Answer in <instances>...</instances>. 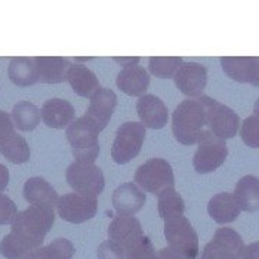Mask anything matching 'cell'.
<instances>
[{
	"label": "cell",
	"instance_id": "obj_22",
	"mask_svg": "<svg viewBox=\"0 0 259 259\" xmlns=\"http://www.w3.org/2000/svg\"><path fill=\"white\" fill-rule=\"evenodd\" d=\"M23 197L26 199L28 203L47 206L52 209L56 207L59 200L55 189L42 177H30L29 180H26L23 186Z\"/></svg>",
	"mask_w": 259,
	"mask_h": 259
},
{
	"label": "cell",
	"instance_id": "obj_27",
	"mask_svg": "<svg viewBox=\"0 0 259 259\" xmlns=\"http://www.w3.org/2000/svg\"><path fill=\"white\" fill-rule=\"evenodd\" d=\"M0 153L13 164L28 163L30 158V148L26 140L13 131L8 137L0 140Z\"/></svg>",
	"mask_w": 259,
	"mask_h": 259
},
{
	"label": "cell",
	"instance_id": "obj_30",
	"mask_svg": "<svg viewBox=\"0 0 259 259\" xmlns=\"http://www.w3.org/2000/svg\"><path fill=\"white\" fill-rule=\"evenodd\" d=\"M158 214L161 219H170L175 216H183L185 213V200L175 190V187L166 189L158 194Z\"/></svg>",
	"mask_w": 259,
	"mask_h": 259
},
{
	"label": "cell",
	"instance_id": "obj_17",
	"mask_svg": "<svg viewBox=\"0 0 259 259\" xmlns=\"http://www.w3.org/2000/svg\"><path fill=\"white\" fill-rule=\"evenodd\" d=\"M117 107V95L110 88H100L91 97L90 107L85 112V115L93 120L98 128L104 130L112 117V112Z\"/></svg>",
	"mask_w": 259,
	"mask_h": 259
},
{
	"label": "cell",
	"instance_id": "obj_4",
	"mask_svg": "<svg viewBox=\"0 0 259 259\" xmlns=\"http://www.w3.org/2000/svg\"><path fill=\"white\" fill-rule=\"evenodd\" d=\"M164 235L168 248L180 259H196L199 255V236L190 221L175 216L164 221Z\"/></svg>",
	"mask_w": 259,
	"mask_h": 259
},
{
	"label": "cell",
	"instance_id": "obj_40",
	"mask_svg": "<svg viewBox=\"0 0 259 259\" xmlns=\"http://www.w3.org/2000/svg\"><path fill=\"white\" fill-rule=\"evenodd\" d=\"M253 112H255V115H258L259 117V98L255 101V105H253Z\"/></svg>",
	"mask_w": 259,
	"mask_h": 259
},
{
	"label": "cell",
	"instance_id": "obj_19",
	"mask_svg": "<svg viewBox=\"0 0 259 259\" xmlns=\"http://www.w3.org/2000/svg\"><path fill=\"white\" fill-rule=\"evenodd\" d=\"M150 85V75L140 65L122 68L117 75V87L130 97H144Z\"/></svg>",
	"mask_w": 259,
	"mask_h": 259
},
{
	"label": "cell",
	"instance_id": "obj_24",
	"mask_svg": "<svg viewBox=\"0 0 259 259\" xmlns=\"http://www.w3.org/2000/svg\"><path fill=\"white\" fill-rule=\"evenodd\" d=\"M233 196L243 212L259 210V177L253 175L243 176L235 186Z\"/></svg>",
	"mask_w": 259,
	"mask_h": 259
},
{
	"label": "cell",
	"instance_id": "obj_12",
	"mask_svg": "<svg viewBox=\"0 0 259 259\" xmlns=\"http://www.w3.org/2000/svg\"><path fill=\"white\" fill-rule=\"evenodd\" d=\"M98 210L97 197L81 193H68L59 197L56 204L58 214L69 223H83L93 219Z\"/></svg>",
	"mask_w": 259,
	"mask_h": 259
},
{
	"label": "cell",
	"instance_id": "obj_25",
	"mask_svg": "<svg viewBox=\"0 0 259 259\" xmlns=\"http://www.w3.org/2000/svg\"><path fill=\"white\" fill-rule=\"evenodd\" d=\"M8 75L10 81L18 87H29L36 83L39 81V72L35 58H12L8 68Z\"/></svg>",
	"mask_w": 259,
	"mask_h": 259
},
{
	"label": "cell",
	"instance_id": "obj_23",
	"mask_svg": "<svg viewBox=\"0 0 259 259\" xmlns=\"http://www.w3.org/2000/svg\"><path fill=\"white\" fill-rule=\"evenodd\" d=\"M68 82L72 87L74 93L83 98H90L97 93L101 87L97 75L85 65L75 64L68 71Z\"/></svg>",
	"mask_w": 259,
	"mask_h": 259
},
{
	"label": "cell",
	"instance_id": "obj_8",
	"mask_svg": "<svg viewBox=\"0 0 259 259\" xmlns=\"http://www.w3.org/2000/svg\"><path fill=\"white\" fill-rule=\"evenodd\" d=\"M66 182L75 193L97 197L105 187L104 173L98 166L74 161L66 168Z\"/></svg>",
	"mask_w": 259,
	"mask_h": 259
},
{
	"label": "cell",
	"instance_id": "obj_37",
	"mask_svg": "<svg viewBox=\"0 0 259 259\" xmlns=\"http://www.w3.org/2000/svg\"><path fill=\"white\" fill-rule=\"evenodd\" d=\"M242 259H259V242H253L245 246Z\"/></svg>",
	"mask_w": 259,
	"mask_h": 259
},
{
	"label": "cell",
	"instance_id": "obj_41",
	"mask_svg": "<svg viewBox=\"0 0 259 259\" xmlns=\"http://www.w3.org/2000/svg\"><path fill=\"white\" fill-rule=\"evenodd\" d=\"M93 58H75L76 62H82V61H91Z\"/></svg>",
	"mask_w": 259,
	"mask_h": 259
},
{
	"label": "cell",
	"instance_id": "obj_5",
	"mask_svg": "<svg viewBox=\"0 0 259 259\" xmlns=\"http://www.w3.org/2000/svg\"><path fill=\"white\" fill-rule=\"evenodd\" d=\"M134 182L144 192L158 196L163 190L175 187V173L167 160L154 157L137 168Z\"/></svg>",
	"mask_w": 259,
	"mask_h": 259
},
{
	"label": "cell",
	"instance_id": "obj_3",
	"mask_svg": "<svg viewBox=\"0 0 259 259\" xmlns=\"http://www.w3.org/2000/svg\"><path fill=\"white\" fill-rule=\"evenodd\" d=\"M55 223V210L47 206L30 204L23 212H19L12 223V231L22 233L42 246L47 233Z\"/></svg>",
	"mask_w": 259,
	"mask_h": 259
},
{
	"label": "cell",
	"instance_id": "obj_15",
	"mask_svg": "<svg viewBox=\"0 0 259 259\" xmlns=\"http://www.w3.org/2000/svg\"><path fill=\"white\" fill-rule=\"evenodd\" d=\"M146 203L144 190L130 182L118 186L112 193V206L120 216H134Z\"/></svg>",
	"mask_w": 259,
	"mask_h": 259
},
{
	"label": "cell",
	"instance_id": "obj_21",
	"mask_svg": "<svg viewBox=\"0 0 259 259\" xmlns=\"http://www.w3.org/2000/svg\"><path fill=\"white\" fill-rule=\"evenodd\" d=\"M207 213L216 223L226 225V223L235 222L239 218L241 207L233 194L222 192V193L214 194L209 200Z\"/></svg>",
	"mask_w": 259,
	"mask_h": 259
},
{
	"label": "cell",
	"instance_id": "obj_2",
	"mask_svg": "<svg viewBox=\"0 0 259 259\" xmlns=\"http://www.w3.org/2000/svg\"><path fill=\"white\" fill-rule=\"evenodd\" d=\"M100 131L98 125L82 115L66 128V139L72 147L75 161L94 164L100 154Z\"/></svg>",
	"mask_w": 259,
	"mask_h": 259
},
{
	"label": "cell",
	"instance_id": "obj_1",
	"mask_svg": "<svg viewBox=\"0 0 259 259\" xmlns=\"http://www.w3.org/2000/svg\"><path fill=\"white\" fill-rule=\"evenodd\" d=\"M207 125V107L203 97L189 98L179 104L171 118L175 139L185 146L197 144L204 127Z\"/></svg>",
	"mask_w": 259,
	"mask_h": 259
},
{
	"label": "cell",
	"instance_id": "obj_35",
	"mask_svg": "<svg viewBox=\"0 0 259 259\" xmlns=\"http://www.w3.org/2000/svg\"><path fill=\"white\" fill-rule=\"evenodd\" d=\"M97 255H98V259H127L124 249L120 245H117L115 242L110 241V239L102 242L98 246Z\"/></svg>",
	"mask_w": 259,
	"mask_h": 259
},
{
	"label": "cell",
	"instance_id": "obj_28",
	"mask_svg": "<svg viewBox=\"0 0 259 259\" xmlns=\"http://www.w3.org/2000/svg\"><path fill=\"white\" fill-rule=\"evenodd\" d=\"M12 120L20 131H32L40 124L42 114L35 104L30 101H20L15 104L12 110Z\"/></svg>",
	"mask_w": 259,
	"mask_h": 259
},
{
	"label": "cell",
	"instance_id": "obj_6",
	"mask_svg": "<svg viewBox=\"0 0 259 259\" xmlns=\"http://www.w3.org/2000/svg\"><path fill=\"white\" fill-rule=\"evenodd\" d=\"M146 140V127L141 122L128 121L121 124L111 147V157L117 164H125L139 156Z\"/></svg>",
	"mask_w": 259,
	"mask_h": 259
},
{
	"label": "cell",
	"instance_id": "obj_14",
	"mask_svg": "<svg viewBox=\"0 0 259 259\" xmlns=\"http://www.w3.org/2000/svg\"><path fill=\"white\" fill-rule=\"evenodd\" d=\"M221 64L233 81L259 88V56H223Z\"/></svg>",
	"mask_w": 259,
	"mask_h": 259
},
{
	"label": "cell",
	"instance_id": "obj_7",
	"mask_svg": "<svg viewBox=\"0 0 259 259\" xmlns=\"http://www.w3.org/2000/svg\"><path fill=\"white\" fill-rule=\"evenodd\" d=\"M228 157L226 141L216 137L210 131H203L197 141L193 156V167L199 175H207L218 170Z\"/></svg>",
	"mask_w": 259,
	"mask_h": 259
},
{
	"label": "cell",
	"instance_id": "obj_39",
	"mask_svg": "<svg viewBox=\"0 0 259 259\" xmlns=\"http://www.w3.org/2000/svg\"><path fill=\"white\" fill-rule=\"evenodd\" d=\"M112 59H114L115 62H118V64L122 65L124 68H125V66H131V65H137L140 62L139 56H134V58H133V56H130V58H117V56H115V58H112Z\"/></svg>",
	"mask_w": 259,
	"mask_h": 259
},
{
	"label": "cell",
	"instance_id": "obj_16",
	"mask_svg": "<svg viewBox=\"0 0 259 259\" xmlns=\"http://www.w3.org/2000/svg\"><path fill=\"white\" fill-rule=\"evenodd\" d=\"M137 114L146 128H163L168 121V108L163 100L147 94L137 101Z\"/></svg>",
	"mask_w": 259,
	"mask_h": 259
},
{
	"label": "cell",
	"instance_id": "obj_36",
	"mask_svg": "<svg viewBox=\"0 0 259 259\" xmlns=\"http://www.w3.org/2000/svg\"><path fill=\"white\" fill-rule=\"evenodd\" d=\"M15 131V122L12 120V115L9 112L0 110V140L8 137Z\"/></svg>",
	"mask_w": 259,
	"mask_h": 259
},
{
	"label": "cell",
	"instance_id": "obj_38",
	"mask_svg": "<svg viewBox=\"0 0 259 259\" xmlns=\"http://www.w3.org/2000/svg\"><path fill=\"white\" fill-rule=\"evenodd\" d=\"M9 185V168L0 163V192H3Z\"/></svg>",
	"mask_w": 259,
	"mask_h": 259
},
{
	"label": "cell",
	"instance_id": "obj_11",
	"mask_svg": "<svg viewBox=\"0 0 259 259\" xmlns=\"http://www.w3.org/2000/svg\"><path fill=\"white\" fill-rule=\"evenodd\" d=\"M108 236L110 241L115 242L124 249L128 256L139 248L143 242L147 239L144 235L141 223L134 216H115L108 226Z\"/></svg>",
	"mask_w": 259,
	"mask_h": 259
},
{
	"label": "cell",
	"instance_id": "obj_9",
	"mask_svg": "<svg viewBox=\"0 0 259 259\" xmlns=\"http://www.w3.org/2000/svg\"><path fill=\"white\" fill-rule=\"evenodd\" d=\"M207 107V127L209 131L219 139L226 140L236 136L241 128V118L228 105L221 104L207 95H203Z\"/></svg>",
	"mask_w": 259,
	"mask_h": 259
},
{
	"label": "cell",
	"instance_id": "obj_31",
	"mask_svg": "<svg viewBox=\"0 0 259 259\" xmlns=\"http://www.w3.org/2000/svg\"><path fill=\"white\" fill-rule=\"evenodd\" d=\"M182 64H183V58L180 56H153L148 59V69L154 76L161 79H168V78H175Z\"/></svg>",
	"mask_w": 259,
	"mask_h": 259
},
{
	"label": "cell",
	"instance_id": "obj_34",
	"mask_svg": "<svg viewBox=\"0 0 259 259\" xmlns=\"http://www.w3.org/2000/svg\"><path fill=\"white\" fill-rule=\"evenodd\" d=\"M18 206L9 196L0 193V226L13 223L18 216Z\"/></svg>",
	"mask_w": 259,
	"mask_h": 259
},
{
	"label": "cell",
	"instance_id": "obj_29",
	"mask_svg": "<svg viewBox=\"0 0 259 259\" xmlns=\"http://www.w3.org/2000/svg\"><path fill=\"white\" fill-rule=\"evenodd\" d=\"M75 255V246L72 242L59 238L47 246H40L32 250L25 259H72Z\"/></svg>",
	"mask_w": 259,
	"mask_h": 259
},
{
	"label": "cell",
	"instance_id": "obj_13",
	"mask_svg": "<svg viewBox=\"0 0 259 259\" xmlns=\"http://www.w3.org/2000/svg\"><path fill=\"white\" fill-rule=\"evenodd\" d=\"M175 83L187 97L200 98L207 83V69L199 62H183L175 75Z\"/></svg>",
	"mask_w": 259,
	"mask_h": 259
},
{
	"label": "cell",
	"instance_id": "obj_20",
	"mask_svg": "<svg viewBox=\"0 0 259 259\" xmlns=\"http://www.w3.org/2000/svg\"><path fill=\"white\" fill-rule=\"evenodd\" d=\"M35 62H36L40 82L59 83L68 81V71L72 66L69 58H64V56H36Z\"/></svg>",
	"mask_w": 259,
	"mask_h": 259
},
{
	"label": "cell",
	"instance_id": "obj_33",
	"mask_svg": "<svg viewBox=\"0 0 259 259\" xmlns=\"http://www.w3.org/2000/svg\"><path fill=\"white\" fill-rule=\"evenodd\" d=\"M242 141L252 148H259V117L258 115H249L248 118L241 122L239 128Z\"/></svg>",
	"mask_w": 259,
	"mask_h": 259
},
{
	"label": "cell",
	"instance_id": "obj_18",
	"mask_svg": "<svg viewBox=\"0 0 259 259\" xmlns=\"http://www.w3.org/2000/svg\"><path fill=\"white\" fill-rule=\"evenodd\" d=\"M40 114L44 124L49 128H65L75 121L74 105L62 98H51L44 102Z\"/></svg>",
	"mask_w": 259,
	"mask_h": 259
},
{
	"label": "cell",
	"instance_id": "obj_10",
	"mask_svg": "<svg viewBox=\"0 0 259 259\" xmlns=\"http://www.w3.org/2000/svg\"><path fill=\"white\" fill-rule=\"evenodd\" d=\"M245 243L242 236L231 228H221L202 250L200 259H242Z\"/></svg>",
	"mask_w": 259,
	"mask_h": 259
},
{
	"label": "cell",
	"instance_id": "obj_26",
	"mask_svg": "<svg viewBox=\"0 0 259 259\" xmlns=\"http://www.w3.org/2000/svg\"><path fill=\"white\" fill-rule=\"evenodd\" d=\"M37 248H40L39 243L15 231H10L0 242V253L6 259H25Z\"/></svg>",
	"mask_w": 259,
	"mask_h": 259
},
{
	"label": "cell",
	"instance_id": "obj_32",
	"mask_svg": "<svg viewBox=\"0 0 259 259\" xmlns=\"http://www.w3.org/2000/svg\"><path fill=\"white\" fill-rule=\"evenodd\" d=\"M127 259H180V256L176 255L170 248H163L156 252L153 243L147 236V239L143 242L133 253H130Z\"/></svg>",
	"mask_w": 259,
	"mask_h": 259
}]
</instances>
